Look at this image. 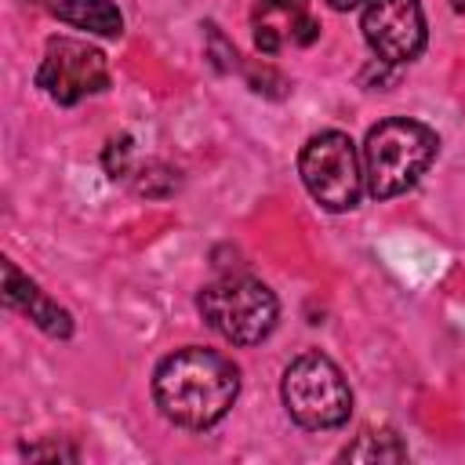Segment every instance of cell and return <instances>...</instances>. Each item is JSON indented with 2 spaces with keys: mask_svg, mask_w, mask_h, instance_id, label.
Masks as SVG:
<instances>
[{
  "mask_svg": "<svg viewBox=\"0 0 465 465\" xmlns=\"http://www.w3.org/2000/svg\"><path fill=\"white\" fill-rule=\"evenodd\" d=\"M240 396V371L229 356L200 345L174 349L153 371V400L160 414L182 429L218 425Z\"/></svg>",
  "mask_w": 465,
  "mask_h": 465,
  "instance_id": "obj_1",
  "label": "cell"
},
{
  "mask_svg": "<svg viewBox=\"0 0 465 465\" xmlns=\"http://www.w3.org/2000/svg\"><path fill=\"white\" fill-rule=\"evenodd\" d=\"M440 138L421 120L389 116L374 124L363 138V182L374 200H392L407 193L436 160Z\"/></svg>",
  "mask_w": 465,
  "mask_h": 465,
  "instance_id": "obj_2",
  "label": "cell"
},
{
  "mask_svg": "<svg viewBox=\"0 0 465 465\" xmlns=\"http://www.w3.org/2000/svg\"><path fill=\"white\" fill-rule=\"evenodd\" d=\"M280 396H283L287 414L309 432L338 429L352 414V389H349L341 367L323 352L294 356L283 371Z\"/></svg>",
  "mask_w": 465,
  "mask_h": 465,
  "instance_id": "obj_3",
  "label": "cell"
},
{
  "mask_svg": "<svg viewBox=\"0 0 465 465\" xmlns=\"http://www.w3.org/2000/svg\"><path fill=\"white\" fill-rule=\"evenodd\" d=\"M203 323L232 345H258L280 320L276 294L254 276H222L196 294Z\"/></svg>",
  "mask_w": 465,
  "mask_h": 465,
  "instance_id": "obj_4",
  "label": "cell"
},
{
  "mask_svg": "<svg viewBox=\"0 0 465 465\" xmlns=\"http://www.w3.org/2000/svg\"><path fill=\"white\" fill-rule=\"evenodd\" d=\"M298 174H302V185L309 189V196L334 214L352 211L367 185L360 153L345 131L312 134L298 153Z\"/></svg>",
  "mask_w": 465,
  "mask_h": 465,
  "instance_id": "obj_5",
  "label": "cell"
},
{
  "mask_svg": "<svg viewBox=\"0 0 465 465\" xmlns=\"http://www.w3.org/2000/svg\"><path fill=\"white\" fill-rule=\"evenodd\" d=\"M36 87L58 105H76L87 94H102L109 87V62L87 40L51 36L36 69Z\"/></svg>",
  "mask_w": 465,
  "mask_h": 465,
  "instance_id": "obj_6",
  "label": "cell"
},
{
  "mask_svg": "<svg viewBox=\"0 0 465 465\" xmlns=\"http://www.w3.org/2000/svg\"><path fill=\"white\" fill-rule=\"evenodd\" d=\"M360 29H363L367 47L385 65L414 62L425 51V40H429L425 11H421L418 0H367Z\"/></svg>",
  "mask_w": 465,
  "mask_h": 465,
  "instance_id": "obj_7",
  "label": "cell"
},
{
  "mask_svg": "<svg viewBox=\"0 0 465 465\" xmlns=\"http://www.w3.org/2000/svg\"><path fill=\"white\" fill-rule=\"evenodd\" d=\"M4 302H7L15 312L29 316L44 334L62 338V341L73 338V312L62 309L54 298H47L36 280H29L25 272H18L15 262H4Z\"/></svg>",
  "mask_w": 465,
  "mask_h": 465,
  "instance_id": "obj_8",
  "label": "cell"
},
{
  "mask_svg": "<svg viewBox=\"0 0 465 465\" xmlns=\"http://www.w3.org/2000/svg\"><path fill=\"white\" fill-rule=\"evenodd\" d=\"M51 11L58 22L84 29V33H94V36H120L124 33V15L113 0H58Z\"/></svg>",
  "mask_w": 465,
  "mask_h": 465,
  "instance_id": "obj_9",
  "label": "cell"
},
{
  "mask_svg": "<svg viewBox=\"0 0 465 465\" xmlns=\"http://www.w3.org/2000/svg\"><path fill=\"white\" fill-rule=\"evenodd\" d=\"M407 458V447L403 440L392 432V429H367L363 436H356L352 447L341 450V461H403Z\"/></svg>",
  "mask_w": 465,
  "mask_h": 465,
  "instance_id": "obj_10",
  "label": "cell"
},
{
  "mask_svg": "<svg viewBox=\"0 0 465 465\" xmlns=\"http://www.w3.org/2000/svg\"><path fill=\"white\" fill-rule=\"evenodd\" d=\"M134 174V189L142 193V196H171L174 189H178V171H171L167 163H160V160H149V163H142L138 171H131Z\"/></svg>",
  "mask_w": 465,
  "mask_h": 465,
  "instance_id": "obj_11",
  "label": "cell"
},
{
  "mask_svg": "<svg viewBox=\"0 0 465 465\" xmlns=\"http://www.w3.org/2000/svg\"><path fill=\"white\" fill-rule=\"evenodd\" d=\"M131 153H134V145H131V134H120V138H113L109 145H105V153H102V167H105V174L109 178H131Z\"/></svg>",
  "mask_w": 465,
  "mask_h": 465,
  "instance_id": "obj_12",
  "label": "cell"
},
{
  "mask_svg": "<svg viewBox=\"0 0 465 465\" xmlns=\"http://www.w3.org/2000/svg\"><path fill=\"white\" fill-rule=\"evenodd\" d=\"M207 54H211V62H214V69H218V73H229V69H236V65H240L236 47L222 36V29H218V25H207Z\"/></svg>",
  "mask_w": 465,
  "mask_h": 465,
  "instance_id": "obj_13",
  "label": "cell"
},
{
  "mask_svg": "<svg viewBox=\"0 0 465 465\" xmlns=\"http://www.w3.org/2000/svg\"><path fill=\"white\" fill-rule=\"evenodd\" d=\"M22 454L25 458H58V461L65 458V461H76V447H62V443L58 447L54 443L51 447H22Z\"/></svg>",
  "mask_w": 465,
  "mask_h": 465,
  "instance_id": "obj_14",
  "label": "cell"
},
{
  "mask_svg": "<svg viewBox=\"0 0 465 465\" xmlns=\"http://www.w3.org/2000/svg\"><path fill=\"white\" fill-rule=\"evenodd\" d=\"M327 7H334V11H352V7H360V4H367V0H323Z\"/></svg>",
  "mask_w": 465,
  "mask_h": 465,
  "instance_id": "obj_15",
  "label": "cell"
},
{
  "mask_svg": "<svg viewBox=\"0 0 465 465\" xmlns=\"http://www.w3.org/2000/svg\"><path fill=\"white\" fill-rule=\"evenodd\" d=\"M454 11H458V15H465V0H458V4H454Z\"/></svg>",
  "mask_w": 465,
  "mask_h": 465,
  "instance_id": "obj_16",
  "label": "cell"
}]
</instances>
